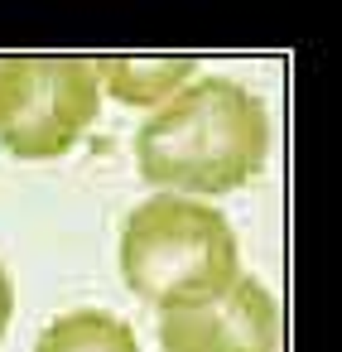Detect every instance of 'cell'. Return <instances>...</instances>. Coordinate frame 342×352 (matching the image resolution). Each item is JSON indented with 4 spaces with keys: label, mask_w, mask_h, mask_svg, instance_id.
Returning <instances> with one entry per match:
<instances>
[{
    "label": "cell",
    "mask_w": 342,
    "mask_h": 352,
    "mask_svg": "<svg viewBox=\"0 0 342 352\" xmlns=\"http://www.w3.org/2000/svg\"><path fill=\"white\" fill-rule=\"evenodd\" d=\"M270 160V111L236 78L207 73L135 131V169L159 193L217 198L246 188Z\"/></svg>",
    "instance_id": "cell-1"
},
{
    "label": "cell",
    "mask_w": 342,
    "mask_h": 352,
    "mask_svg": "<svg viewBox=\"0 0 342 352\" xmlns=\"http://www.w3.org/2000/svg\"><path fill=\"white\" fill-rule=\"evenodd\" d=\"M116 261L126 289L159 314L212 299L241 275V246L231 222L212 203L183 193L145 198L121 227Z\"/></svg>",
    "instance_id": "cell-2"
},
{
    "label": "cell",
    "mask_w": 342,
    "mask_h": 352,
    "mask_svg": "<svg viewBox=\"0 0 342 352\" xmlns=\"http://www.w3.org/2000/svg\"><path fill=\"white\" fill-rule=\"evenodd\" d=\"M102 111L92 58H30L15 111L0 126V150L20 160H58Z\"/></svg>",
    "instance_id": "cell-3"
},
{
    "label": "cell",
    "mask_w": 342,
    "mask_h": 352,
    "mask_svg": "<svg viewBox=\"0 0 342 352\" xmlns=\"http://www.w3.org/2000/svg\"><path fill=\"white\" fill-rule=\"evenodd\" d=\"M164 352H280V304L255 275H236L222 294L159 314Z\"/></svg>",
    "instance_id": "cell-4"
},
{
    "label": "cell",
    "mask_w": 342,
    "mask_h": 352,
    "mask_svg": "<svg viewBox=\"0 0 342 352\" xmlns=\"http://www.w3.org/2000/svg\"><path fill=\"white\" fill-rule=\"evenodd\" d=\"M92 73L116 102L155 111L193 82L198 58H188V54H179V58H92Z\"/></svg>",
    "instance_id": "cell-5"
},
{
    "label": "cell",
    "mask_w": 342,
    "mask_h": 352,
    "mask_svg": "<svg viewBox=\"0 0 342 352\" xmlns=\"http://www.w3.org/2000/svg\"><path fill=\"white\" fill-rule=\"evenodd\" d=\"M34 352H140V338L111 309H68L39 333Z\"/></svg>",
    "instance_id": "cell-6"
},
{
    "label": "cell",
    "mask_w": 342,
    "mask_h": 352,
    "mask_svg": "<svg viewBox=\"0 0 342 352\" xmlns=\"http://www.w3.org/2000/svg\"><path fill=\"white\" fill-rule=\"evenodd\" d=\"M25 73H30V58H0V126H5V116L15 111L20 102V87H25Z\"/></svg>",
    "instance_id": "cell-7"
},
{
    "label": "cell",
    "mask_w": 342,
    "mask_h": 352,
    "mask_svg": "<svg viewBox=\"0 0 342 352\" xmlns=\"http://www.w3.org/2000/svg\"><path fill=\"white\" fill-rule=\"evenodd\" d=\"M10 318H15V280H10L5 265H0V338L10 333Z\"/></svg>",
    "instance_id": "cell-8"
}]
</instances>
